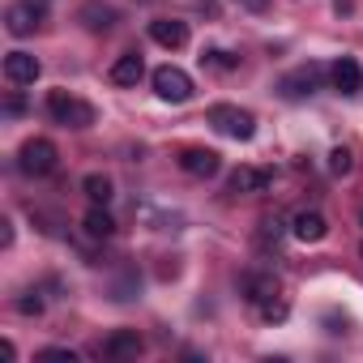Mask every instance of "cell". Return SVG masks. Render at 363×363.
Instances as JSON below:
<instances>
[{"instance_id": "cell-15", "label": "cell", "mask_w": 363, "mask_h": 363, "mask_svg": "<svg viewBox=\"0 0 363 363\" xmlns=\"http://www.w3.org/2000/svg\"><path fill=\"white\" fill-rule=\"evenodd\" d=\"M269 179H274V171H261V167H240V171L231 175V193H261V189H269Z\"/></svg>"}, {"instance_id": "cell-8", "label": "cell", "mask_w": 363, "mask_h": 363, "mask_svg": "<svg viewBox=\"0 0 363 363\" xmlns=\"http://www.w3.org/2000/svg\"><path fill=\"white\" fill-rule=\"evenodd\" d=\"M179 167H184L189 175L197 179H210L223 162H218V150H206V145H189V150H179Z\"/></svg>"}, {"instance_id": "cell-23", "label": "cell", "mask_w": 363, "mask_h": 363, "mask_svg": "<svg viewBox=\"0 0 363 363\" xmlns=\"http://www.w3.org/2000/svg\"><path fill=\"white\" fill-rule=\"evenodd\" d=\"M261 316H265V320H286V303L274 295V299H265V303H261Z\"/></svg>"}, {"instance_id": "cell-20", "label": "cell", "mask_w": 363, "mask_h": 363, "mask_svg": "<svg viewBox=\"0 0 363 363\" xmlns=\"http://www.w3.org/2000/svg\"><path fill=\"white\" fill-rule=\"evenodd\" d=\"M201 65H210V69H235V65H240V56H231V52H218V48H210V52L201 56Z\"/></svg>"}, {"instance_id": "cell-21", "label": "cell", "mask_w": 363, "mask_h": 363, "mask_svg": "<svg viewBox=\"0 0 363 363\" xmlns=\"http://www.w3.org/2000/svg\"><path fill=\"white\" fill-rule=\"evenodd\" d=\"M39 363H77V350H69V346H48V350H39Z\"/></svg>"}, {"instance_id": "cell-9", "label": "cell", "mask_w": 363, "mask_h": 363, "mask_svg": "<svg viewBox=\"0 0 363 363\" xmlns=\"http://www.w3.org/2000/svg\"><path fill=\"white\" fill-rule=\"evenodd\" d=\"M39 73H43V65H39L30 52H9V56H5V77H9L13 86H35Z\"/></svg>"}, {"instance_id": "cell-19", "label": "cell", "mask_w": 363, "mask_h": 363, "mask_svg": "<svg viewBox=\"0 0 363 363\" xmlns=\"http://www.w3.org/2000/svg\"><path fill=\"white\" fill-rule=\"evenodd\" d=\"M350 167H354V154H350L346 145H337V150L329 154V171H333V175H350Z\"/></svg>"}, {"instance_id": "cell-18", "label": "cell", "mask_w": 363, "mask_h": 363, "mask_svg": "<svg viewBox=\"0 0 363 363\" xmlns=\"http://www.w3.org/2000/svg\"><path fill=\"white\" fill-rule=\"evenodd\" d=\"M82 193H86L94 206H107V201H111V179L94 171V175H86V179H82Z\"/></svg>"}, {"instance_id": "cell-22", "label": "cell", "mask_w": 363, "mask_h": 363, "mask_svg": "<svg viewBox=\"0 0 363 363\" xmlns=\"http://www.w3.org/2000/svg\"><path fill=\"white\" fill-rule=\"evenodd\" d=\"M18 312H22V316H39V312H43V295H39V291H22Z\"/></svg>"}, {"instance_id": "cell-17", "label": "cell", "mask_w": 363, "mask_h": 363, "mask_svg": "<svg viewBox=\"0 0 363 363\" xmlns=\"http://www.w3.org/2000/svg\"><path fill=\"white\" fill-rule=\"evenodd\" d=\"M82 227H86V235H90V240H111V235H116V218H111L103 206H94V210L82 218Z\"/></svg>"}, {"instance_id": "cell-10", "label": "cell", "mask_w": 363, "mask_h": 363, "mask_svg": "<svg viewBox=\"0 0 363 363\" xmlns=\"http://www.w3.org/2000/svg\"><path fill=\"white\" fill-rule=\"evenodd\" d=\"M329 77H333V90H337V94H359V90H363V69H359V60H354V56L333 60Z\"/></svg>"}, {"instance_id": "cell-5", "label": "cell", "mask_w": 363, "mask_h": 363, "mask_svg": "<svg viewBox=\"0 0 363 363\" xmlns=\"http://www.w3.org/2000/svg\"><path fill=\"white\" fill-rule=\"evenodd\" d=\"M39 22H43V5H35V0H18V5H9V13H5V26H9V35H18V39L35 35Z\"/></svg>"}, {"instance_id": "cell-3", "label": "cell", "mask_w": 363, "mask_h": 363, "mask_svg": "<svg viewBox=\"0 0 363 363\" xmlns=\"http://www.w3.org/2000/svg\"><path fill=\"white\" fill-rule=\"evenodd\" d=\"M56 145L48 141V137H30V141H22V150H18V167L26 171V175H48V171H56Z\"/></svg>"}, {"instance_id": "cell-16", "label": "cell", "mask_w": 363, "mask_h": 363, "mask_svg": "<svg viewBox=\"0 0 363 363\" xmlns=\"http://www.w3.org/2000/svg\"><path fill=\"white\" fill-rule=\"evenodd\" d=\"M141 73H145V65H141V56H137V52H124V56L111 65V82H116V86H137V82H141Z\"/></svg>"}, {"instance_id": "cell-12", "label": "cell", "mask_w": 363, "mask_h": 363, "mask_svg": "<svg viewBox=\"0 0 363 363\" xmlns=\"http://www.w3.org/2000/svg\"><path fill=\"white\" fill-rule=\"evenodd\" d=\"M77 22L90 30V35H107L116 26V9L111 5H99V0H86V5L77 9Z\"/></svg>"}, {"instance_id": "cell-14", "label": "cell", "mask_w": 363, "mask_h": 363, "mask_svg": "<svg viewBox=\"0 0 363 363\" xmlns=\"http://www.w3.org/2000/svg\"><path fill=\"white\" fill-rule=\"evenodd\" d=\"M240 291H244V299H252V303L261 308L265 299L278 295V278H274V274H257V269H248V274L240 278Z\"/></svg>"}, {"instance_id": "cell-1", "label": "cell", "mask_w": 363, "mask_h": 363, "mask_svg": "<svg viewBox=\"0 0 363 363\" xmlns=\"http://www.w3.org/2000/svg\"><path fill=\"white\" fill-rule=\"evenodd\" d=\"M48 111H52V120L65 124V128H90V124H94V107H90L86 99L69 94V90H52V94H48Z\"/></svg>"}, {"instance_id": "cell-4", "label": "cell", "mask_w": 363, "mask_h": 363, "mask_svg": "<svg viewBox=\"0 0 363 363\" xmlns=\"http://www.w3.org/2000/svg\"><path fill=\"white\" fill-rule=\"evenodd\" d=\"M154 90L167 103H189L193 99V77L175 65H162V69H154Z\"/></svg>"}, {"instance_id": "cell-2", "label": "cell", "mask_w": 363, "mask_h": 363, "mask_svg": "<svg viewBox=\"0 0 363 363\" xmlns=\"http://www.w3.org/2000/svg\"><path fill=\"white\" fill-rule=\"evenodd\" d=\"M206 120L223 133V137H235V141H248L252 133H257V120H252V111H244V107H231V103H214L210 111H206Z\"/></svg>"}, {"instance_id": "cell-11", "label": "cell", "mask_w": 363, "mask_h": 363, "mask_svg": "<svg viewBox=\"0 0 363 363\" xmlns=\"http://www.w3.org/2000/svg\"><path fill=\"white\" fill-rule=\"evenodd\" d=\"M141 350H145V342H141L137 329H116V333L103 342V354H107V359H137Z\"/></svg>"}, {"instance_id": "cell-7", "label": "cell", "mask_w": 363, "mask_h": 363, "mask_svg": "<svg viewBox=\"0 0 363 363\" xmlns=\"http://www.w3.org/2000/svg\"><path fill=\"white\" fill-rule=\"evenodd\" d=\"M320 73H325L320 65H299L295 73H286V77L278 82V90H282L286 99H308V94L320 86Z\"/></svg>"}, {"instance_id": "cell-13", "label": "cell", "mask_w": 363, "mask_h": 363, "mask_svg": "<svg viewBox=\"0 0 363 363\" xmlns=\"http://www.w3.org/2000/svg\"><path fill=\"white\" fill-rule=\"evenodd\" d=\"M291 231H295V240H303V244H320V240L329 235V223H325V214H316V210H299L295 223H291Z\"/></svg>"}, {"instance_id": "cell-6", "label": "cell", "mask_w": 363, "mask_h": 363, "mask_svg": "<svg viewBox=\"0 0 363 363\" xmlns=\"http://www.w3.org/2000/svg\"><path fill=\"white\" fill-rule=\"evenodd\" d=\"M150 39L167 52H179L189 43V22H179V18H154L150 22Z\"/></svg>"}, {"instance_id": "cell-24", "label": "cell", "mask_w": 363, "mask_h": 363, "mask_svg": "<svg viewBox=\"0 0 363 363\" xmlns=\"http://www.w3.org/2000/svg\"><path fill=\"white\" fill-rule=\"evenodd\" d=\"M244 5H248V9H257V13H261V9H265V5H269V0H244Z\"/></svg>"}]
</instances>
